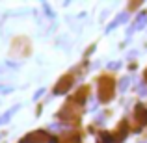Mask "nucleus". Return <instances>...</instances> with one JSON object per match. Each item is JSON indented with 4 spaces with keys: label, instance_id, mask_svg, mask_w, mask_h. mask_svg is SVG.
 Returning a JSON list of instances; mask_svg holds the SVG:
<instances>
[{
    "label": "nucleus",
    "instance_id": "11",
    "mask_svg": "<svg viewBox=\"0 0 147 143\" xmlns=\"http://www.w3.org/2000/svg\"><path fill=\"white\" fill-rule=\"evenodd\" d=\"M43 93H45V89H43V87H41V89H37V91H36V95H34V99H39V97L43 95Z\"/></svg>",
    "mask_w": 147,
    "mask_h": 143
},
{
    "label": "nucleus",
    "instance_id": "3",
    "mask_svg": "<svg viewBox=\"0 0 147 143\" xmlns=\"http://www.w3.org/2000/svg\"><path fill=\"white\" fill-rule=\"evenodd\" d=\"M19 108H21V104H15V106H13V108H9V110H7L4 115H0V125H7V123H9V117L19 110Z\"/></svg>",
    "mask_w": 147,
    "mask_h": 143
},
{
    "label": "nucleus",
    "instance_id": "10",
    "mask_svg": "<svg viewBox=\"0 0 147 143\" xmlns=\"http://www.w3.org/2000/svg\"><path fill=\"white\" fill-rule=\"evenodd\" d=\"M117 67H121L119 61H115V63H108V69H117Z\"/></svg>",
    "mask_w": 147,
    "mask_h": 143
},
{
    "label": "nucleus",
    "instance_id": "8",
    "mask_svg": "<svg viewBox=\"0 0 147 143\" xmlns=\"http://www.w3.org/2000/svg\"><path fill=\"white\" fill-rule=\"evenodd\" d=\"M43 9H45V13H47V17H49V19H52V17H54V13H52V9H50L49 4H43Z\"/></svg>",
    "mask_w": 147,
    "mask_h": 143
},
{
    "label": "nucleus",
    "instance_id": "6",
    "mask_svg": "<svg viewBox=\"0 0 147 143\" xmlns=\"http://www.w3.org/2000/svg\"><path fill=\"white\" fill-rule=\"evenodd\" d=\"M117 24H121V15H119V17H115L114 21H112L110 24L106 26V34H108V32H112V30H114V28H115V26H117Z\"/></svg>",
    "mask_w": 147,
    "mask_h": 143
},
{
    "label": "nucleus",
    "instance_id": "4",
    "mask_svg": "<svg viewBox=\"0 0 147 143\" xmlns=\"http://www.w3.org/2000/svg\"><path fill=\"white\" fill-rule=\"evenodd\" d=\"M134 113H136V117L140 119L142 123H147V108H145V106L136 104V110H134Z\"/></svg>",
    "mask_w": 147,
    "mask_h": 143
},
{
    "label": "nucleus",
    "instance_id": "2",
    "mask_svg": "<svg viewBox=\"0 0 147 143\" xmlns=\"http://www.w3.org/2000/svg\"><path fill=\"white\" fill-rule=\"evenodd\" d=\"M45 141H47V134L45 132H34V134H28L19 143H45Z\"/></svg>",
    "mask_w": 147,
    "mask_h": 143
},
{
    "label": "nucleus",
    "instance_id": "9",
    "mask_svg": "<svg viewBox=\"0 0 147 143\" xmlns=\"http://www.w3.org/2000/svg\"><path fill=\"white\" fill-rule=\"evenodd\" d=\"M11 91H13V87H9V86H0V93H11Z\"/></svg>",
    "mask_w": 147,
    "mask_h": 143
},
{
    "label": "nucleus",
    "instance_id": "1",
    "mask_svg": "<svg viewBox=\"0 0 147 143\" xmlns=\"http://www.w3.org/2000/svg\"><path fill=\"white\" fill-rule=\"evenodd\" d=\"M145 24H147V13H145V11H142V13H138V17H136V21H134L132 28L129 30V36H130L132 32H138V30H144V28H145Z\"/></svg>",
    "mask_w": 147,
    "mask_h": 143
},
{
    "label": "nucleus",
    "instance_id": "5",
    "mask_svg": "<svg viewBox=\"0 0 147 143\" xmlns=\"http://www.w3.org/2000/svg\"><path fill=\"white\" fill-rule=\"evenodd\" d=\"M69 82H71V80H69V78H67V80H65V82H63V84H61V82H60V84H58V86H56V89H54V93H56V95H60V93H65V91H67V89H65V86H67V84H69Z\"/></svg>",
    "mask_w": 147,
    "mask_h": 143
},
{
    "label": "nucleus",
    "instance_id": "7",
    "mask_svg": "<svg viewBox=\"0 0 147 143\" xmlns=\"http://www.w3.org/2000/svg\"><path fill=\"white\" fill-rule=\"evenodd\" d=\"M129 86H130V78H129V76H125V78L119 82V91H127V89H129Z\"/></svg>",
    "mask_w": 147,
    "mask_h": 143
},
{
    "label": "nucleus",
    "instance_id": "12",
    "mask_svg": "<svg viewBox=\"0 0 147 143\" xmlns=\"http://www.w3.org/2000/svg\"><path fill=\"white\" fill-rule=\"evenodd\" d=\"M138 93H140V95H147V87H145V86H140V89H138Z\"/></svg>",
    "mask_w": 147,
    "mask_h": 143
}]
</instances>
